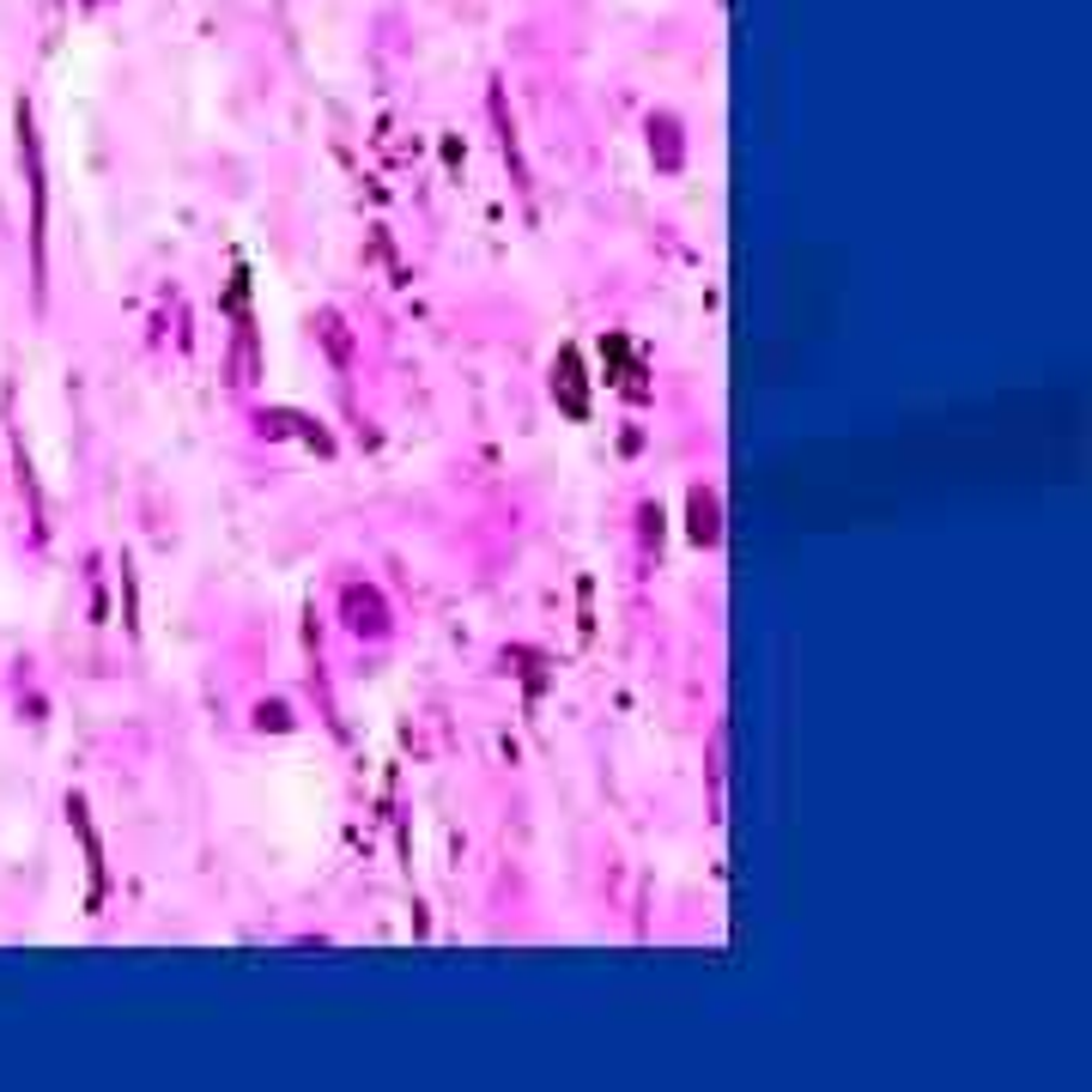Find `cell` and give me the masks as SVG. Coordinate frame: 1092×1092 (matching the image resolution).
Returning <instances> with one entry per match:
<instances>
[{"instance_id":"6da1fadb","label":"cell","mask_w":1092,"mask_h":1092,"mask_svg":"<svg viewBox=\"0 0 1092 1092\" xmlns=\"http://www.w3.org/2000/svg\"><path fill=\"white\" fill-rule=\"evenodd\" d=\"M693 540H698V547L716 540V498H710V492H693Z\"/></svg>"},{"instance_id":"7a4b0ae2","label":"cell","mask_w":1092,"mask_h":1092,"mask_svg":"<svg viewBox=\"0 0 1092 1092\" xmlns=\"http://www.w3.org/2000/svg\"><path fill=\"white\" fill-rule=\"evenodd\" d=\"M558 389H565V407H570L577 419H583V407H589V400H583V389H577V353H565V358H558Z\"/></svg>"}]
</instances>
